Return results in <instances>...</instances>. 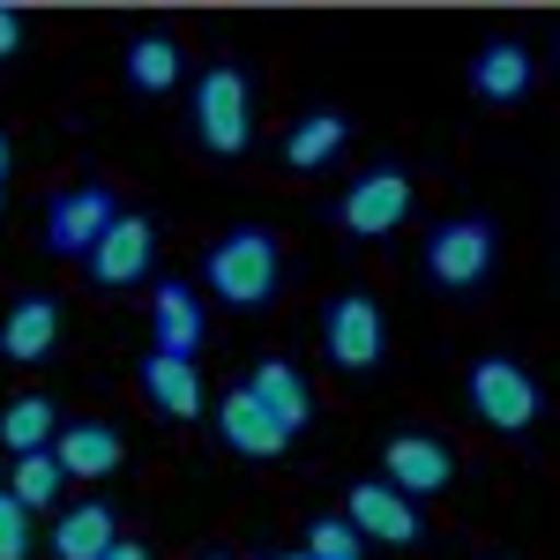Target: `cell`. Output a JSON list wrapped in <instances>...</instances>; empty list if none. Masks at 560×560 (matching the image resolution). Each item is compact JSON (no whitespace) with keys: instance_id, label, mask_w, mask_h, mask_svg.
Here are the masks:
<instances>
[{"instance_id":"cell-16","label":"cell","mask_w":560,"mask_h":560,"mask_svg":"<svg viewBox=\"0 0 560 560\" xmlns=\"http://www.w3.org/2000/svg\"><path fill=\"white\" fill-rule=\"evenodd\" d=\"M120 538V516H113V501H68V509H52V560H97L105 546Z\"/></svg>"},{"instance_id":"cell-13","label":"cell","mask_w":560,"mask_h":560,"mask_svg":"<svg viewBox=\"0 0 560 560\" xmlns=\"http://www.w3.org/2000/svg\"><path fill=\"white\" fill-rule=\"evenodd\" d=\"M530 83H538V68H530V45L523 38H486L471 52V97L478 105H516V97H530Z\"/></svg>"},{"instance_id":"cell-18","label":"cell","mask_w":560,"mask_h":560,"mask_svg":"<svg viewBox=\"0 0 560 560\" xmlns=\"http://www.w3.org/2000/svg\"><path fill=\"white\" fill-rule=\"evenodd\" d=\"M142 396H150L165 419H202V374H195V359L142 351Z\"/></svg>"},{"instance_id":"cell-14","label":"cell","mask_w":560,"mask_h":560,"mask_svg":"<svg viewBox=\"0 0 560 560\" xmlns=\"http://www.w3.org/2000/svg\"><path fill=\"white\" fill-rule=\"evenodd\" d=\"M240 388H247V396H255V404L284 433H300L306 419H314V388H306V374L292 366V359H277V351H269V359H255V374H247Z\"/></svg>"},{"instance_id":"cell-2","label":"cell","mask_w":560,"mask_h":560,"mask_svg":"<svg viewBox=\"0 0 560 560\" xmlns=\"http://www.w3.org/2000/svg\"><path fill=\"white\" fill-rule=\"evenodd\" d=\"M464 396H471L478 427L509 433V441H523V433L538 427V411H546V388H538V374H530V366H516L509 351H486V359H471V366H464Z\"/></svg>"},{"instance_id":"cell-12","label":"cell","mask_w":560,"mask_h":560,"mask_svg":"<svg viewBox=\"0 0 560 560\" xmlns=\"http://www.w3.org/2000/svg\"><path fill=\"white\" fill-rule=\"evenodd\" d=\"M217 441H224L232 456H247V464H277V456L292 448V433L277 427L247 388H224V396H217Z\"/></svg>"},{"instance_id":"cell-1","label":"cell","mask_w":560,"mask_h":560,"mask_svg":"<svg viewBox=\"0 0 560 560\" xmlns=\"http://www.w3.org/2000/svg\"><path fill=\"white\" fill-rule=\"evenodd\" d=\"M202 277H210L217 306H232V314H255V306H269V300H277V284H284L277 232H261V224H232L210 255H202Z\"/></svg>"},{"instance_id":"cell-19","label":"cell","mask_w":560,"mask_h":560,"mask_svg":"<svg viewBox=\"0 0 560 560\" xmlns=\"http://www.w3.org/2000/svg\"><path fill=\"white\" fill-rule=\"evenodd\" d=\"M52 433H60V404L45 388H23L0 404V448L8 456H38V448H52Z\"/></svg>"},{"instance_id":"cell-17","label":"cell","mask_w":560,"mask_h":560,"mask_svg":"<svg viewBox=\"0 0 560 560\" xmlns=\"http://www.w3.org/2000/svg\"><path fill=\"white\" fill-rule=\"evenodd\" d=\"M150 337H158L150 351H173V359H195L202 351V306H195V292L179 277H165L150 292Z\"/></svg>"},{"instance_id":"cell-22","label":"cell","mask_w":560,"mask_h":560,"mask_svg":"<svg viewBox=\"0 0 560 560\" xmlns=\"http://www.w3.org/2000/svg\"><path fill=\"white\" fill-rule=\"evenodd\" d=\"M8 501H15V509H31V516H45V509H60V501H68V471L52 464V448L15 456V471H8Z\"/></svg>"},{"instance_id":"cell-15","label":"cell","mask_w":560,"mask_h":560,"mask_svg":"<svg viewBox=\"0 0 560 560\" xmlns=\"http://www.w3.org/2000/svg\"><path fill=\"white\" fill-rule=\"evenodd\" d=\"M52 345H60V300L52 292H23V300L8 306V322H0V351L15 366H45Z\"/></svg>"},{"instance_id":"cell-27","label":"cell","mask_w":560,"mask_h":560,"mask_svg":"<svg viewBox=\"0 0 560 560\" xmlns=\"http://www.w3.org/2000/svg\"><path fill=\"white\" fill-rule=\"evenodd\" d=\"M8 158H15V150H8V135H0V217H8Z\"/></svg>"},{"instance_id":"cell-28","label":"cell","mask_w":560,"mask_h":560,"mask_svg":"<svg viewBox=\"0 0 560 560\" xmlns=\"http://www.w3.org/2000/svg\"><path fill=\"white\" fill-rule=\"evenodd\" d=\"M269 560H306V553H269Z\"/></svg>"},{"instance_id":"cell-25","label":"cell","mask_w":560,"mask_h":560,"mask_svg":"<svg viewBox=\"0 0 560 560\" xmlns=\"http://www.w3.org/2000/svg\"><path fill=\"white\" fill-rule=\"evenodd\" d=\"M15 52H23V8L0 0V60H15Z\"/></svg>"},{"instance_id":"cell-24","label":"cell","mask_w":560,"mask_h":560,"mask_svg":"<svg viewBox=\"0 0 560 560\" xmlns=\"http://www.w3.org/2000/svg\"><path fill=\"white\" fill-rule=\"evenodd\" d=\"M31 546H38V516L15 509L8 486H0V560H31Z\"/></svg>"},{"instance_id":"cell-7","label":"cell","mask_w":560,"mask_h":560,"mask_svg":"<svg viewBox=\"0 0 560 560\" xmlns=\"http://www.w3.org/2000/svg\"><path fill=\"white\" fill-rule=\"evenodd\" d=\"M150 261H158V224H150L142 210H120L105 232H97V247L83 255V277L97 284V292H128V284L150 277Z\"/></svg>"},{"instance_id":"cell-10","label":"cell","mask_w":560,"mask_h":560,"mask_svg":"<svg viewBox=\"0 0 560 560\" xmlns=\"http://www.w3.org/2000/svg\"><path fill=\"white\" fill-rule=\"evenodd\" d=\"M345 523L359 538H374V546H419V538H427L419 509H411L396 486H382V478H351L345 486Z\"/></svg>"},{"instance_id":"cell-4","label":"cell","mask_w":560,"mask_h":560,"mask_svg":"<svg viewBox=\"0 0 560 560\" xmlns=\"http://www.w3.org/2000/svg\"><path fill=\"white\" fill-rule=\"evenodd\" d=\"M427 277L441 292H478L486 277H493V261H501V232H493V217H441L427 232Z\"/></svg>"},{"instance_id":"cell-11","label":"cell","mask_w":560,"mask_h":560,"mask_svg":"<svg viewBox=\"0 0 560 560\" xmlns=\"http://www.w3.org/2000/svg\"><path fill=\"white\" fill-rule=\"evenodd\" d=\"M52 464L68 471V486H75V478L97 486V478H113L120 464H128V441H120V427H105V419H60Z\"/></svg>"},{"instance_id":"cell-6","label":"cell","mask_w":560,"mask_h":560,"mask_svg":"<svg viewBox=\"0 0 560 560\" xmlns=\"http://www.w3.org/2000/svg\"><path fill=\"white\" fill-rule=\"evenodd\" d=\"M411 195H419V187H411L404 165H374V173H359L345 195H337L329 217H337V232H351V240H388V232L411 217Z\"/></svg>"},{"instance_id":"cell-20","label":"cell","mask_w":560,"mask_h":560,"mask_svg":"<svg viewBox=\"0 0 560 560\" xmlns=\"http://www.w3.org/2000/svg\"><path fill=\"white\" fill-rule=\"evenodd\" d=\"M345 142H351V120L329 113V105H314V113H300V128L284 135V165H292V173H322Z\"/></svg>"},{"instance_id":"cell-9","label":"cell","mask_w":560,"mask_h":560,"mask_svg":"<svg viewBox=\"0 0 560 560\" xmlns=\"http://www.w3.org/2000/svg\"><path fill=\"white\" fill-rule=\"evenodd\" d=\"M382 486H396L411 509H419L427 493H448V486H456V456H448V441H433V433H388Z\"/></svg>"},{"instance_id":"cell-26","label":"cell","mask_w":560,"mask_h":560,"mask_svg":"<svg viewBox=\"0 0 560 560\" xmlns=\"http://www.w3.org/2000/svg\"><path fill=\"white\" fill-rule=\"evenodd\" d=\"M97 560H150V546H135V538H113V546H105Z\"/></svg>"},{"instance_id":"cell-5","label":"cell","mask_w":560,"mask_h":560,"mask_svg":"<svg viewBox=\"0 0 560 560\" xmlns=\"http://www.w3.org/2000/svg\"><path fill=\"white\" fill-rule=\"evenodd\" d=\"M322 351H329V366L337 374H351V382H366L374 366H382V351H388V314L374 292H337L329 300V314H322Z\"/></svg>"},{"instance_id":"cell-3","label":"cell","mask_w":560,"mask_h":560,"mask_svg":"<svg viewBox=\"0 0 560 560\" xmlns=\"http://www.w3.org/2000/svg\"><path fill=\"white\" fill-rule=\"evenodd\" d=\"M195 142L210 158H240L255 142V90H247L240 60H217L195 75Z\"/></svg>"},{"instance_id":"cell-21","label":"cell","mask_w":560,"mask_h":560,"mask_svg":"<svg viewBox=\"0 0 560 560\" xmlns=\"http://www.w3.org/2000/svg\"><path fill=\"white\" fill-rule=\"evenodd\" d=\"M179 45L165 38V31H142V38H128V90L135 97H165V90H179Z\"/></svg>"},{"instance_id":"cell-23","label":"cell","mask_w":560,"mask_h":560,"mask_svg":"<svg viewBox=\"0 0 560 560\" xmlns=\"http://www.w3.org/2000/svg\"><path fill=\"white\" fill-rule=\"evenodd\" d=\"M359 546H366V538H359L345 516H314V523H306V546H300V553L306 560H359Z\"/></svg>"},{"instance_id":"cell-8","label":"cell","mask_w":560,"mask_h":560,"mask_svg":"<svg viewBox=\"0 0 560 560\" xmlns=\"http://www.w3.org/2000/svg\"><path fill=\"white\" fill-rule=\"evenodd\" d=\"M113 217H120V195H113L105 179L60 187V195H52V210H45V247H52V255H75V261H83Z\"/></svg>"}]
</instances>
